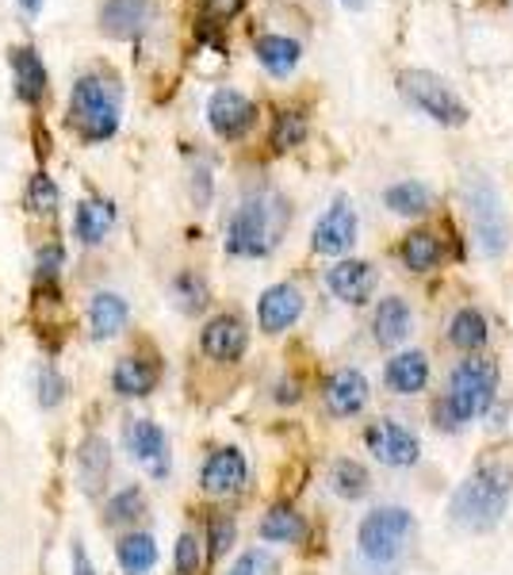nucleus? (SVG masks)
<instances>
[{
    "label": "nucleus",
    "mask_w": 513,
    "mask_h": 575,
    "mask_svg": "<svg viewBox=\"0 0 513 575\" xmlns=\"http://www.w3.org/2000/svg\"><path fill=\"white\" fill-rule=\"evenodd\" d=\"M16 4H20L28 16H39L42 12V0H16Z\"/></svg>",
    "instance_id": "37998d69"
},
{
    "label": "nucleus",
    "mask_w": 513,
    "mask_h": 575,
    "mask_svg": "<svg viewBox=\"0 0 513 575\" xmlns=\"http://www.w3.org/2000/svg\"><path fill=\"white\" fill-rule=\"evenodd\" d=\"M494 396H499V364H494L491 357H467V361H460L456 372H452L448 399L433 411L437 415V426L460 430L464 422L491 411Z\"/></svg>",
    "instance_id": "f03ea898"
},
{
    "label": "nucleus",
    "mask_w": 513,
    "mask_h": 575,
    "mask_svg": "<svg viewBox=\"0 0 513 575\" xmlns=\"http://www.w3.org/2000/svg\"><path fill=\"white\" fill-rule=\"evenodd\" d=\"M127 300L116 292H97L89 300V338L92 342H108V338H116L119 330L127 327Z\"/></svg>",
    "instance_id": "412c9836"
},
{
    "label": "nucleus",
    "mask_w": 513,
    "mask_h": 575,
    "mask_svg": "<svg viewBox=\"0 0 513 575\" xmlns=\"http://www.w3.org/2000/svg\"><path fill=\"white\" fill-rule=\"evenodd\" d=\"M260 564H265V556H260V553H241L238 561H234V568L226 572V575H257Z\"/></svg>",
    "instance_id": "a19ab883"
},
{
    "label": "nucleus",
    "mask_w": 513,
    "mask_h": 575,
    "mask_svg": "<svg viewBox=\"0 0 513 575\" xmlns=\"http://www.w3.org/2000/svg\"><path fill=\"white\" fill-rule=\"evenodd\" d=\"M437 261H441L437 234H430V231L406 234V242H403V265L411 269V273H430V269H437Z\"/></svg>",
    "instance_id": "7c9ffc66"
},
{
    "label": "nucleus",
    "mask_w": 513,
    "mask_h": 575,
    "mask_svg": "<svg viewBox=\"0 0 513 575\" xmlns=\"http://www.w3.org/2000/svg\"><path fill=\"white\" fill-rule=\"evenodd\" d=\"M199 350L211 357V361H223V364L241 361L246 350H249L246 322H241L238 315H215L204 327V334H199Z\"/></svg>",
    "instance_id": "ddd939ff"
},
{
    "label": "nucleus",
    "mask_w": 513,
    "mask_h": 575,
    "mask_svg": "<svg viewBox=\"0 0 513 575\" xmlns=\"http://www.w3.org/2000/svg\"><path fill=\"white\" fill-rule=\"evenodd\" d=\"M234 537H238V526H234L230 514H215V518L207 522V545H211V561H223V556L230 553Z\"/></svg>",
    "instance_id": "c9c22d12"
},
{
    "label": "nucleus",
    "mask_w": 513,
    "mask_h": 575,
    "mask_svg": "<svg viewBox=\"0 0 513 575\" xmlns=\"http://www.w3.org/2000/svg\"><path fill=\"white\" fill-rule=\"evenodd\" d=\"M73 575H97V568H92L89 553H85L81 545H73Z\"/></svg>",
    "instance_id": "79ce46f5"
},
{
    "label": "nucleus",
    "mask_w": 513,
    "mask_h": 575,
    "mask_svg": "<svg viewBox=\"0 0 513 575\" xmlns=\"http://www.w3.org/2000/svg\"><path fill=\"white\" fill-rule=\"evenodd\" d=\"M510 491L513 476L502 472L499 465H483L475 476H467L464 484L452 491L448 514L460 529L467 534H491L510 510Z\"/></svg>",
    "instance_id": "f257e3e1"
},
{
    "label": "nucleus",
    "mask_w": 513,
    "mask_h": 575,
    "mask_svg": "<svg viewBox=\"0 0 513 575\" xmlns=\"http://www.w3.org/2000/svg\"><path fill=\"white\" fill-rule=\"evenodd\" d=\"M398 89H403V96L422 111V116H430L433 124H441V127H464L467 116H472L467 104L452 92V85L445 77L430 74V69H406V74L398 77Z\"/></svg>",
    "instance_id": "0eeeda50"
},
{
    "label": "nucleus",
    "mask_w": 513,
    "mask_h": 575,
    "mask_svg": "<svg viewBox=\"0 0 513 575\" xmlns=\"http://www.w3.org/2000/svg\"><path fill=\"white\" fill-rule=\"evenodd\" d=\"M62 265H66V250L58 246H42L39 250V284H55V276L62 273Z\"/></svg>",
    "instance_id": "4c0bfd02"
},
{
    "label": "nucleus",
    "mask_w": 513,
    "mask_h": 575,
    "mask_svg": "<svg viewBox=\"0 0 513 575\" xmlns=\"http://www.w3.org/2000/svg\"><path fill=\"white\" fill-rule=\"evenodd\" d=\"M146 510V499H142V487H124L119 495H111V503H108V522L111 526H119V522H135L138 514Z\"/></svg>",
    "instance_id": "f704fd0d"
},
{
    "label": "nucleus",
    "mask_w": 513,
    "mask_h": 575,
    "mask_svg": "<svg viewBox=\"0 0 513 575\" xmlns=\"http://www.w3.org/2000/svg\"><path fill=\"white\" fill-rule=\"evenodd\" d=\"M414 330V315L411 308H406V300H398V295H387V300H379L376 308V319H372V334H376L379 345H403L406 338H411Z\"/></svg>",
    "instance_id": "4be33fe9"
},
{
    "label": "nucleus",
    "mask_w": 513,
    "mask_h": 575,
    "mask_svg": "<svg viewBox=\"0 0 513 575\" xmlns=\"http://www.w3.org/2000/svg\"><path fill=\"white\" fill-rule=\"evenodd\" d=\"M116 561L127 575H146L158 564V542H154V534H127L116 545Z\"/></svg>",
    "instance_id": "cd10ccee"
},
{
    "label": "nucleus",
    "mask_w": 513,
    "mask_h": 575,
    "mask_svg": "<svg viewBox=\"0 0 513 575\" xmlns=\"http://www.w3.org/2000/svg\"><path fill=\"white\" fill-rule=\"evenodd\" d=\"M322 396H326L329 415L353 418L368 407L372 388H368V377H364L361 369H337L334 377L326 380V391H322Z\"/></svg>",
    "instance_id": "dca6fc26"
},
{
    "label": "nucleus",
    "mask_w": 513,
    "mask_h": 575,
    "mask_svg": "<svg viewBox=\"0 0 513 575\" xmlns=\"http://www.w3.org/2000/svg\"><path fill=\"white\" fill-rule=\"evenodd\" d=\"M204 4H207V12H211L215 20H230V16L241 12V4H246V0H204Z\"/></svg>",
    "instance_id": "ea45409f"
},
{
    "label": "nucleus",
    "mask_w": 513,
    "mask_h": 575,
    "mask_svg": "<svg viewBox=\"0 0 513 575\" xmlns=\"http://www.w3.org/2000/svg\"><path fill=\"white\" fill-rule=\"evenodd\" d=\"M384 380L395 396H417V391L430 383V357H425L422 350L395 353L384 369Z\"/></svg>",
    "instance_id": "6ab92c4d"
},
{
    "label": "nucleus",
    "mask_w": 513,
    "mask_h": 575,
    "mask_svg": "<svg viewBox=\"0 0 513 575\" xmlns=\"http://www.w3.org/2000/svg\"><path fill=\"white\" fill-rule=\"evenodd\" d=\"M207 124L226 143H238L257 124V104L238 89H215L211 100H207Z\"/></svg>",
    "instance_id": "6e6552de"
},
{
    "label": "nucleus",
    "mask_w": 513,
    "mask_h": 575,
    "mask_svg": "<svg viewBox=\"0 0 513 575\" xmlns=\"http://www.w3.org/2000/svg\"><path fill=\"white\" fill-rule=\"evenodd\" d=\"M127 449L154 479L169 476V438H165V430L158 422L135 418V422L127 426Z\"/></svg>",
    "instance_id": "f8f14e48"
},
{
    "label": "nucleus",
    "mask_w": 513,
    "mask_h": 575,
    "mask_svg": "<svg viewBox=\"0 0 513 575\" xmlns=\"http://www.w3.org/2000/svg\"><path fill=\"white\" fill-rule=\"evenodd\" d=\"M288 223V207L280 196H249L226 226V250L234 257H268L280 242V231Z\"/></svg>",
    "instance_id": "7ed1b4c3"
},
{
    "label": "nucleus",
    "mask_w": 513,
    "mask_h": 575,
    "mask_svg": "<svg viewBox=\"0 0 513 575\" xmlns=\"http://www.w3.org/2000/svg\"><path fill=\"white\" fill-rule=\"evenodd\" d=\"M303 537H307V522H303L299 510L284 507V503L260 518V542H268V545H299Z\"/></svg>",
    "instance_id": "a878e982"
},
{
    "label": "nucleus",
    "mask_w": 513,
    "mask_h": 575,
    "mask_svg": "<svg viewBox=\"0 0 513 575\" xmlns=\"http://www.w3.org/2000/svg\"><path fill=\"white\" fill-rule=\"evenodd\" d=\"M326 288L342 303H353V308H361V303H368L372 292H376V269H372L368 261H361V257L337 261V265L326 273Z\"/></svg>",
    "instance_id": "2eb2a0df"
},
{
    "label": "nucleus",
    "mask_w": 513,
    "mask_h": 575,
    "mask_svg": "<svg viewBox=\"0 0 513 575\" xmlns=\"http://www.w3.org/2000/svg\"><path fill=\"white\" fill-rule=\"evenodd\" d=\"M207 300H211V292H207V281L196 273H180L177 281H172V303H177L185 315H199V311L207 308Z\"/></svg>",
    "instance_id": "473e14b6"
},
{
    "label": "nucleus",
    "mask_w": 513,
    "mask_h": 575,
    "mask_svg": "<svg viewBox=\"0 0 513 575\" xmlns=\"http://www.w3.org/2000/svg\"><path fill=\"white\" fill-rule=\"evenodd\" d=\"M307 143V116L303 111H280L273 124V150H295Z\"/></svg>",
    "instance_id": "72a5a7b5"
},
{
    "label": "nucleus",
    "mask_w": 513,
    "mask_h": 575,
    "mask_svg": "<svg viewBox=\"0 0 513 575\" xmlns=\"http://www.w3.org/2000/svg\"><path fill=\"white\" fill-rule=\"evenodd\" d=\"M364 441H368L372 457L387 468H411L422 460V441L398 422H372L368 430H364Z\"/></svg>",
    "instance_id": "9d476101"
},
{
    "label": "nucleus",
    "mask_w": 513,
    "mask_h": 575,
    "mask_svg": "<svg viewBox=\"0 0 513 575\" xmlns=\"http://www.w3.org/2000/svg\"><path fill=\"white\" fill-rule=\"evenodd\" d=\"M77 472H81V487L89 495L103 491V484H108V472H111V449L103 438H89L77 452Z\"/></svg>",
    "instance_id": "393cba45"
},
{
    "label": "nucleus",
    "mask_w": 513,
    "mask_h": 575,
    "mask_svg": "<svg viewBox=\"0 0 513 575\" xmlns=\"http://www.w3.org/2000/svg\"><path fill=\"white\" fill-rule=\"evenodd\" d=\"M150 23V0H108L100 12V28L111 39H135Z\"/></svg>",
    "instance_id": "a211bd4d"
},
{
    "label": "nucleus",
    "mask_w": 513,
    "mask_h": 575,
    "mask_svg": "<svg viewBox=\"0 0 513 575\" xmlns=\"http://www.w3.org/2000/svg\"><path fill=\"white\" fill-rule=\"evenodd\" d=\"M464 199H467V215H472L475 242H480V254L499 257L510 242V223H506V207H502L499 188H494L491 177H483V173H467Z\"/></svg>",
    "instance_id": "423d86ee"
},
{
    "label": "nucleus",
    "mask_w": 513,
    "mask_h": 575,
    "mask_svg": "<svg viewBox=\"0 0 513 575\" xmlns=\"http://www.w3.org/2000/svg\"><path fill=\"white\" fill-rule=\"evenodd\" d=\"M329 487H334L337 499L356 503V499H364V495L372 491V476H368V468H364L361 460H337L334 472H329Z\"/></svg>",
    "instance_id": "c756f323"
},
{
    "label": "nucleus",
    "mask_w": 513,
    "mask_h": 575,
    "mask_svg": "<svg viewBox=\"0 0 513 575\" xmlns=\"http://www.w3.org/2000/svg\"><path fill=\"white\" fill-rule=\"evenodd\" d=\"M58 204H62V192H58L55 181L47 173H31L28 188H23V207L31 215H55Z\"/></svg>",
    "instance_id": "2f4dec72"
},
{
    "label": "nucleus",
    "mask_w": 513,
    "mask_h": 575,
    "mask_svg": "<svg viewBox=\"0 0 513 575\" xmlns=\"http://www.w3.org/2000/svg\"><path fill=\"white\" fill-rule=\"evenodd\" d=\"M111 226H116V204H111V199H85L73 215V234L85 242V246L103 242Z\"/></svg>",
    "instance_id": "b1692460"
},
{
    "label": "nucleus",
    "mask_w": 513,
    "mask_h": 575,
    "mask_svg": "<svg viewBox=\"0 0 513 575\" xmlns=\"http://www.w3.org/2000/svg\"><path fill=\"white\" fill-rule=\"evenodd\" d=\"M66 399V380L58 377L55 369H42L39 372V403L42 407H58Z\"/></svg>",
    "instance_id": "58836bf2"
},
{
    "label": "nucleus",
    "mask_w": 513,
    "mask_h": 575,
    "mask_svg": "<svg viewBox=\"0 0 513 575\" xmlns=\"http://www.w3.org/2000/svg\"><path fill=\"white\" fill-rule=\"evenodd\" d=\"M486 338H491V327H486L483 311L460 308L456 315H452V322H448V342L456 345V350H467V353H472V350H483Z\"/></svg>",
    "instance_id": "c85d7f7f"
},
{
    "label": "nucleus",
    "mask_w": 513,
    "mask_h": 575,
    "mask_svg": "<svg viewBox=\"0 0 513 575\" xmlns=\"http://www.w3.org/2000/svg\"><path fill=\"white\" fill-rule=\"evenodd\" d=\"M254 55L273 77H288V74H295V66H299L303 47L295 39H288V35H260Z\"/></svg>",
    "instance_id": "5701e85b"
},
{
    "label": "nucleus",
    "mask_w": 513,
    "mask_h": 575,
    "mask_svg": "<svg viewBox=\"0 0 513 575\" xmlns=\"http://www.w3.org/2000/svg\"><path fill=\"white\" fill-rule=\"evenodd\" d=\"M158 380H161V364L154 361V357H124V361H116V369H111V388L124 399L150 396V391L158 388Z\"/></svg>",
    "instance_id": "f3484780"
},
{
    "label": "nucleus",
    "mask_w": 513,
    "mask_h": 575,
    "mask_svg": "<svg viewBox=\"0 0 513 575\" xmlns=\"http://www.w3.org/2000/svg\"><path fill=\"white\" fill-rule=\"evenodd\" d=\"M303 315V292L295 284H273L257 300V322L265 334H284Z\"/></svg>",
    "instance_id": "4468645a"
},
{
    "label": "nucleus",
    "mask_w": 513,
    "mask_h": 575,
    "mask_svg": "<svg viewBox=\"0 0 513 575\" xmlns=\"http://www.w3.org/2000/svg\"><path fill=\"white\" fill-rule=\"evenodd\" d=\"M172 564H177V575H199V564H204V556H199L196 534H180L177 537V548H172Z\"/></svg>",
    "instance_id": "e433bc0d"
},
{
    "label": "nucleus",
    "mask_w": 513,
    "mask_h": 575,
    "mask_svg": "<svg viewBox=\"0 0 513 575\" xmlns=\"http://www.w3.org/2000/svg\"><path fill=\"white\" fill-rule=\"evenodd\" d=\"M249 479V465H246V452L234 449V446H223L215 449L211 457L204 460L199 468V487L215 499H226V495H238Z\"/></svg>",
    "instance_id": "9b49d317"
},
{
    "label": "nucleus",
    "mask_w": 513,
    "mask_h": 575,
    "mask_svg": "<svg viewBox=\"0 0 513 575\" xmlns=\"http://www.w3.org/2000/svg\"><path fill=\"white\" fill-rule=\"evenodd\" d=\"M12 81H16V96L23 104H39L47 96V66H42L39 50L34 47H16L12 50Z\"/></svg>",
    "instance_id": "aec40b11"
},
{
    "label": "nucleus",
    "mask_w": 513,
    "mask_h": 575,
    "mask_svg": "<svg viewBox=\"0 0 513 575\" xmlns=\"http://www.w3.org/2000/svg\"><path fill=\"white\" fill-rule=\"evenodd\" d=\"M414 537V514L406 507H376L364 514L356 529V545L368 564H395Z\"/></svg>",
    "instance_id": "39448f33"
},
{
    "label": "nucleus",
    "mask_w": 513,
    "mask_h": 575,
    "mask_svg": "<svg viewBox=\"0 0 513 575\" xmlns=\"http://www.w3.org/2000/svg\"><path fill=\"white\" fill-rule=\"evenodd\" d=\"M384 207L391 215H403V220L425 215L433 207V192L430 185H422V181H398V185H391L384 192Z\"/></svg>",
    "instance_id": "bb28decb"
},
{
    "label": "nucleus",
    "mask_w": 513,
    "mask_h": 575,
    "mask_svg": "<svg viewBox=\"0 0 513 575\" xmlns=\"http://www.w3.org/2000/svg\"><path fill=\"white\" fill-rule=\"evenodd\" d=\"M69 124L81 130L85 143H108L119 130V89L103 77L89 74L73 85L69 96Z\"/></svg>",
    "instance_id": "20e7f679"
},
{
    "label": "nucleus",
    "mask_w": 513,
    "mask_h": 575,
    "mask_svg": "<svg viewBox=\"0 0 513 575\" xmlns=\"http://www.w3.org/2000/svg\"><path fill=\"white\" fill-rule=\"evenodd\" d=\"M345 8H349V12H364V8L372 4V0H342Z\"/></svg>",
    "instance_id": "c03bdc74"
},
{
    "label": "nucleus",
    "mask_w": 513,
    "mask_h": 575,
    "mask_svg": "<svg viewBox=\"0 0 513 575\" xmlns=\"http://www.w3.org/2000/svg\"><path fill=\"white\" fill-rule=\"evenodd\" d=\"M356 207L353 199H334V204L326 207V215L315 223V234H310V246H315V254H326V257H342L353 250L356 242Z\"/></svg>",
    "instance_id": "1a4fd4ad"
}]
</instances>
